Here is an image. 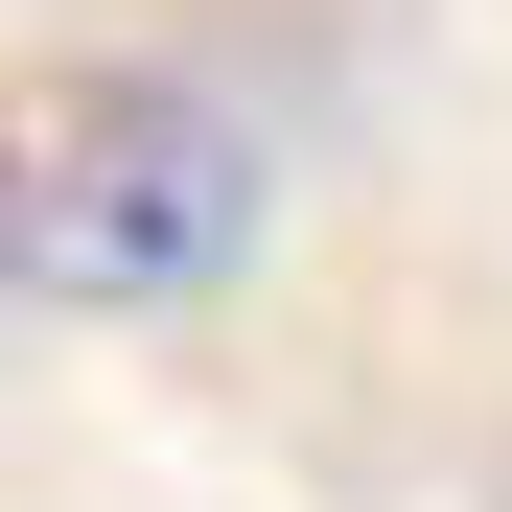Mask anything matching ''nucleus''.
I'll list each match as a JSON object with an SVG mask.
<instances>
[{"mask_svg":"<svg viewBox=\"0 0 512 512\" xmlns=\"http://www.w3.org/2000/svg\"><path fill=\"white\" fill-rule=\"evenodd\" d=\"M256 256V117L187 70H47L24 94V303L163 326Z\"/></svg>","mask_w":512,"mask_h":512,"instance_id":"obj_1","label":"nucleus"}]
</instances>
